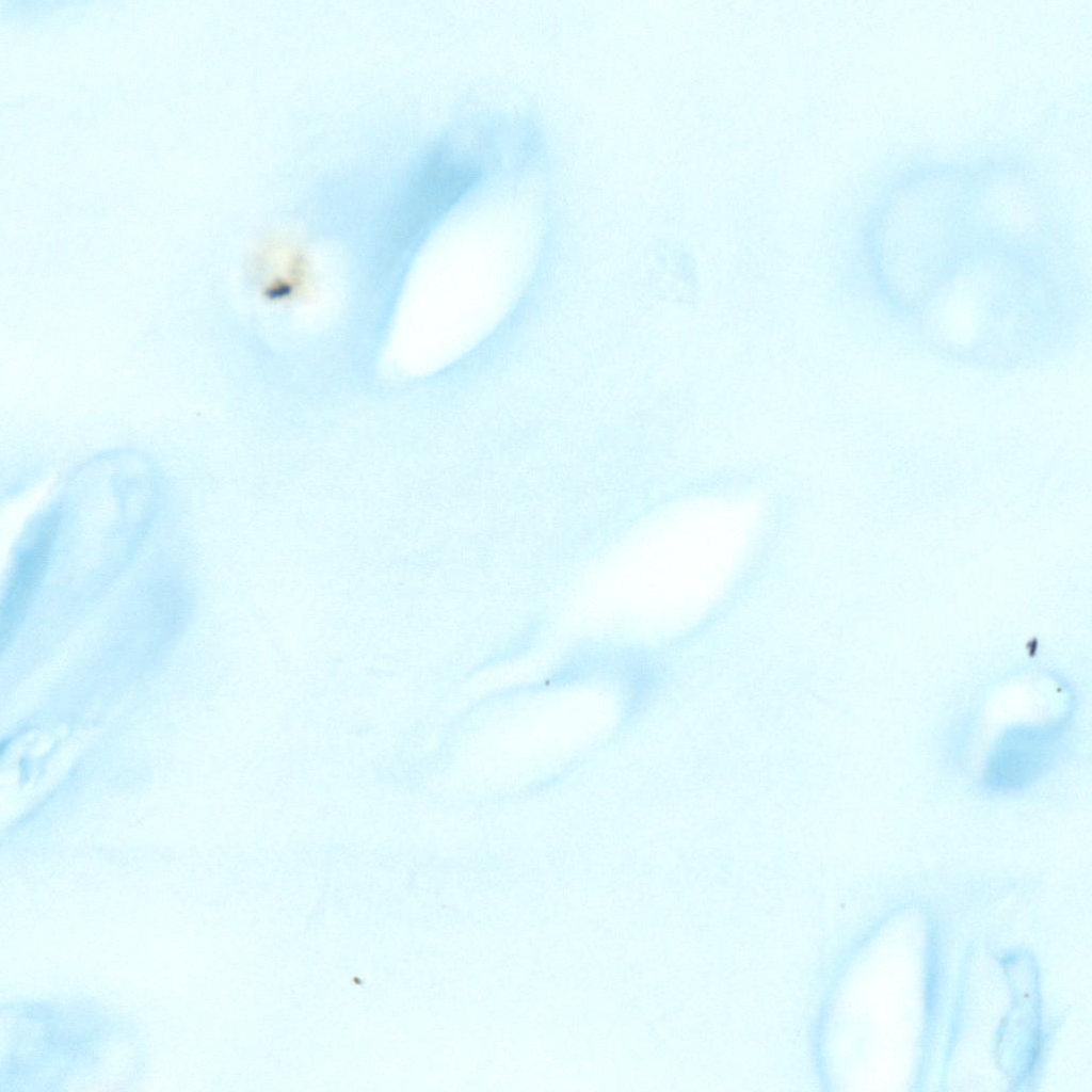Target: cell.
<instances>
[{"instance_id": "obj_1", "label": "cell", "mask_w": 1092, "mask_h": 1092, "mask_svg": "<svg viewBox=\"0 0 1092 1092\" xmlns=\"http://www.w3.org/2000/svg\"><path fill=\"white\" fill-rule=\"evenodd\" d=\"M59 514H47L27 547L14 562L1 600V639L4 646L30 605L48 564L59 528Z\"/></svg>"}, {"instance_id": "obj_2", "label": "cell", "mask_w": 1092, "mask_h": 1092, "mask_svg": "<svg viewBox=\"0 0 1092 1092\" xmlns=\"http://www.w3.org/2000/svg\"><path fill=\"white\" fill-rule=\"evenodd\" d=\"M1002 746L998 756L999 762L993 765L999 766L998 773L1005 776L1002 782H1022L1030 773L1038 771L1040 762L1043 765L1050 741L1042 737V733L1040 735L1035 732H1025L1024 736L1014 738L1009 745Z\"/></svg>"}]
</instances>
